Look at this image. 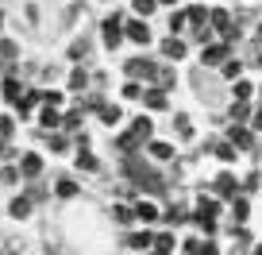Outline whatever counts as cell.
<instances>
[{"instance_id": "40", "label": "cell", "mask_w": 262, "mask_h": 255, "mask_svg": "<svg viewBox=\"0 0 262 255\" xmlns=\"http://www.w3.org/2000/svg\"><path fill=\"white\" fill-rule=\"evenodd\" d=\"M77 124H81V116H62V120H58V128H70V132H77Z\"/></svg>"}, {"instance_id": "23", "label": "cell", "mask_w": 262, "mask_h": 255, "mask_svg": "<svg viewBox=\"0 0 262 255\" xmlns=\"http://www.w3.org/2000/svg\"><path fill=\"white\" fill-rule=\"evenodd\" d=\"M85 85H89V74H85V70H74V74H70V89H74V93H81Z\"/></svg>"}, {"instance_id": "9", "label": "cell", "mask_w": 262, "mask_h": 255, "mask_svg": "<svg viewBox=\"0 0 262 255\" xmlns=\"http://www.w3.org/2000/svg\"><path fill=\"white\" fill-rule=\"evenodd\" d=\"M150 132H155L150 116H135V124H131V135H135L139 143H147V140H150Z\"/></svg>"}, {"instance_id": "29", "label": "cell", "mask_w": 262, "mask_h": 255, "mask_svg": "<svg viewBox=\"0 0 262 255\" xmlns=\"http://www.w3.org/2000/svg\"><path fill=\"white\" fill-rule=\"evenodd\" d=\"M100 120H104V124H116V120H120V108H116V105H100Z\"/></svg>"}, {"instance_id": "15", "label": "cell", "mask_w": 262, "mask_h": 255, "mask_svg": "<svg viewBox=\"0 0 262 255\" xmlns=\"http://www.w3.org/2000/svg\"><path fill=\"white\" fill-rule=\"evenodd\" d=\"M35 105H39V89H31V93H19V101H16L19 116H27V112H31Z\"/></svg>"}, {"instance_id": "37", "label": "cell", "mask_w": 262, "mask_h": 255, "mask_svg": "<svg viewBox=\"0 0 262 255\" xmlns=\"http://www.w3.org/2000/svg\"><path fill=\"white\" fill-rule=\"evenodd\" d=\"M173 128H178V135H193V128H189V116H173Z\"/></svg>"}, {"instance_id": "24", "label": "cell", "mask_w": 262, "mask_h": 255, "mask_svg": "<svg viewBox=\"0 0 262 255\" xmlns=\"http://www.w3.org/2000/svg\"><path fill=\"white\" fill-rule=\"evenodd\" d=\"M112 217H116L120 224H131V221H135V209H131V205H116V209H112Z\"/></svg>"}, {"instance_id": "4", "label": "cell", "mask_w": 262, "mask_h": 255, "mask_svg": "<svg viewBox=\"0 0 262 255\" xmlns=\"http://www.w3.org/2000/svg\"><path fill=\"white\" fill-rule=\"evenodd\" d=\"M123 35H127L131 43H150V27L143 24V19H127V24H123Z\"/></svg>"}, {"instance_id": "42", "label": "cell", "mask_w": 262, "mask_h": 255, "mask_svg": "<svg viewBox=\"0 0 262 255\" xmlns=\"http://www.w3.org/2000/svg\"><path fill=\"white\" fill-rule=\"evenodd\" d=\"M12 155H16V151H12V143H8V140H0V163H8Z\"/></svg>"}, {"instance_id": "14", "label": "cell", "mask_w": 262, "mask_h": 255, "mask_svg": "<svg viewBox=\"0 0 262 255\" xmlns=\"http://www.w3.org/2000/svg\"><path fill=\"white\" fill-rule=\"evenodd\" d=\"M150 247H155L158 255H170V251H173L178 244H173V236H170V232H158V236L150 240Z\"/></svg>"}, {"instance_id": "30", "label": "cell", "mask_w": 262, "mask_h": 255, "mask_svg": "<svg viewBox=\"0 0 262 255\" xmlns=\"http://www.w3.org/2000/svg\"><path fill=\"white\" fill-rule=\"evenodd\" d=\"M239 70H243V62H235V58H224V77H239Z\"/></svg>"}, {"instance_id": "18", "label": "cell", "mask_w": 262, "mask_h": 255, "mask_svg": "<svg viewBox=\"0 0 262 255\" xmlns=\"http://www.w3.org/2000/svg\"><path fill=\"white\" fill-rule=\"evenodd\" d=\"M155 82H158V89H173V85H178V77H173L170 66H166V70L158 66V70H155Z\"/></svg>"}, {"instance_id": "11", "label": "cell", "mask_w": 262, "mask_h": 255, "mask_svg": "<svg viewBox=\"0 0 262 255\" xmlns=\"http://www.w3.org/2000/svg\"><path fill=\"white\" fill-rule=\"evenodd\" d=\"M162 54H166V58H173V62H178V58H185V43H181L178 35H170V39L162 43Z\"/></svg>"}, {"instance_id": "2", "label": "cell", "mask_w": 262, "mask_h": 255, "mask_svg": "<svg viewBox=\"0 0 262 255\" xmlns=\"http://www.w3.org/2000/svg\"><path fill=\"white\" fill-rule=\"evenodd\" d=\"M123 70H127L131 82H155V70H158V66L150 62V58H131Z\"/></svg>"}, {"instance_id": "25", "label": "cell", "mask_w": 262, "mask_h": 255, "mask_svg": "<svg viewBox=\"0 0 262 255\" xmlns=\"http://www.w3.org/2000/svg\"><path fill=\"white\" fill-rule=\"evenodd\" d=\"M251 93H254V85H251V82H235L231 97H235V101H251Z\"/></svg>"}, {"instance_id": "41", "label": "cell", "mask_w": 262, "mask_h": 255, "mask_svg": "<svg viewBox=\"0 0 262 255\" xmlns=\"http://www.w3.org/2000/svg\"><path fill=\"white\" fill-rule=\"evenodd\" d=\"M120 39H123V31H104V47H120Z\"/></svg>"}, {"instance_id": "35", "label": "cell", "mask_w": 262, "mask_h": 255, "mask_svg": "<svg viewBox=\"0 0 262 255\" xmlns=\"http://www.w3.org/2000/svg\"><path fill=\"white\" fill-rule=\"evenodd\" d=\"M239 189H243V193H258V170H254L247 182H239Z\"/></svg>"}, {"instance_id": "31", "label": "cell", "mask_w": 262, "mask_h": 255, "mask_svg": "<svg viewBox=\"0 0 262 255\" xmlns=\"http://www.w3.org/2000/svg\"><path fill=\"white\" fill-rule=\"evenodd\" d=\"M123 97H127V101H139L143 97V85L139 82H127V85H123Z\"/></svg>"}, {"instance_id": "10", "label": "cell", "mask_w": 262, "mask_h": 255, "mask_svg": "<svg viewBox=\"0 0 262 255\" xmlns=\"http://www.w3.org/2000/svg\"><path fill=\"white\" fill-rule=\"evenodd\" d=\"M143 101H147L150 112H162V108H166V89H158V85H155V89H143Z\"/></svg>"}, {"instance_id": "28", "label": "cell", "mask_w": 262, "mask_h": 255, "mask_svg": "<svg viewBox=\"0 0 262 255\" xmlns=\"http://www.w3.org/2000/svg\"><path fill=\"white\" fill-rule=\"evenodd\" d=\"M39 101H42V105H50V108H58V105H62V93H54V89H42V93H39Z\"/></svg>"}, {"instance_id": "48", "label": "cell", "mask_w": 262, "mask_h": 255, "mask_svg": "<svg viewBox=\"0 0 262 255\" xmlns=\"http://www.w3.org/2000/svg\"><path fill=\"white\" fill-rule=\"evenodd\" d=\"M162 4H178V0H162Z\"/></svg>"}, {"instance_id": "36", "label": "cell", "mask_w": 262, "mask_h": 255, "mask_svg": "<svg viewBox=\"0 0 262 255\" xmlns=\"http://www.w3.org/2000/svg\"><path fill=\"white\" fill-rule=\"evenodd\" d=\"M19 50H16V43L12 39H0V58H16Z\"/></svg>"}, {"instance_id": "12", "label": "cell", "mask_w": 262, "mask_h": 255, "mask_svg": "<svg viewBox=\"0 0 262 255\" xmlns=\"http://www.w3.org/2000/svg\"><path fill=\"white\" fill-rule=\"evenodd\" d=\"M19 174H27V178L42 174V155H24V163H19Z\"/></svg>"}, {"instance_id": "20", "label": "cell", "mask_w": 262, "mask_h": 255, "mask_svg": "<svg viewBox=\"0 0 262 255\" xmlns=\"http://www.w3.org/2000/svg\"><path fill=\"white\" fill-rule=\"evenodd\" d=\"M185 24H193V31H196V27H205L208 24V8H189L185 12Z\"/></svg>"}, {"instance_id": "46", "label": "cell", "mask_w": 262, "mask_h": 255, "mask_svg": "<svg viewBox=\"0 0 262 255\" xmlns=\"http://www.w3.org/2000/svg\"><path fill=\"white\" fill-rule=\"evenodd\" d=\"M196 255H220V251H216V244H208V240H201V251H196Z\"/></svg>"}, {"instance_id": "22", "label": "cell", "mask_w": 262, "mask_h": 255, "mask_svg": "<svg viewBox=\"0 0 262 255\" xmlns=\"http://www.w3.org/2000/svg\"><path fill=\"white\" fill-rule=\"evenodd\" d=\"M166 221H170V224H185L189 221V209L185 205H170V209H166Z\"/></svg>"}, {"instance_id": "39", "label": "cell", "mask_w": 262, "mask_h": 255, "mask_svg": "<svg viewBox=\"0 0 262 255\" xmlns=\"http://www.w3.org/2000/svg\"><path fill=\"white\" fill-rule=\"evenodd\" d=\"M120 151H139V140H135V135H120Z\"/></svg>"}, {"instance_id": "32", "label": "cell", "mask_w": 262, "mask_h": 255, "mask_svg": "<svg viewBox=\"0 0 262 255\" xmlns=\"http://www.w3.org/2000/svg\"><path fill=\"white\" fill-rule=\"evenodd\" d=\"M77 166H81V170H97L100 163H97V159L89 155V151H81V155H77Z\"/></svg>"}, {"instance_id": "5", "label": "cell", "mask_w": 262, "mask_h": 255, "mask_svg": "<svg viewBox=\"0 0 262 255\" xmlns=\"http://www.w3.org/2000/svg\"><path fill=\"white\" fill-rule=\"evenodd\" d=\"M131 209H135V221H143V224H155L158 217H162V213H158V205H155V201H135Z\"/></svg>"}, {"instance_id": "13", "label": "cell", "mask_w": 262, "mask_h": 255, "mask_svg": "<svg viewBox=\"0 0 262 255\" xmlns=\"http://www.w3.org/2000/svg\"><path fill=\"white\" fill-rule=\"evenodd\" d=\"M196 213L208 217V221H216V217H220V201H212V198H196Z\"/></svg>"}, {"instance_id": "7", "label": "cell", "mask_w": 262, "mask_h": 255, "mask_svg": "<svg viewBox=\"0 0 262 255\" xmlns=\"http://www.w3.org/2000/svg\"><path fill=\"white\" fill-rule=\"evenodd\" d=\"M147 151H150L155 163H170V159H173V147H170V143H162V140H147Z\"/></svg>"}, {"instance_id": "44", "label": "cell", "mask_w": 262, "mask_h": 255, "mask_svg": "<svg viewBox=\"0 0 262 255\" xmlns=\"http://www.w3.org/2000/svg\"><path fill=\"white\" fill-rule=\"evenodd\" d=\"M181 247H185V255H196V251H201V240L193 236V240H185V244H181Z\"/></svg>"}, {"instance_id": "26", "label": "cell", "mask_w": 262, "mask_h": 255, "mask_svg": "<svg viewBox=\"0 0 262 255\" xmlns=\"http://www.w3.org/2000/svg\"><path fill=\"white\" fill-rule=\"evenodd\" d=\"M74 193H77L74 178H58V198H74Z\"/></svg>"}, {"instance_id": "45", "label": "cell", "mask_w": 262, "mask_h": 255, "mask_svg": "<svg viewBox=\"0 0 262 255\" xmlns=\"http://www.w3.org/2000/svg\"><path fill=\"white\" fill-rule=\"evenodd\" d=\"M85 50H89L85 43H74V47H70V58H85Z\"/></svg>"}, {"instance_id": "27", "label": "cell", "mask_w": 262, "mask_h": 255, "mask_svg": "<svg viewBox=\"0 0 262 255\" xmlns=\"http://www.w3.org/2000/svg\"><path fill=\"white\" fill-rule=\"evenodd\" d=\"M150 232H135V236H131V247H135V251H143V247H150Z\"/></svg>"}, {"instance_id": "6", "label": "cell", "mask_w": 262, "mask_h": 255, "mask_svg": "<svg viewBox=\"0 0 262 255\" xmlns=\"http://www.w3.org/2000/svg\"><path fill=\"white\" fill-rule=\"evenodd\" d=\"M212 186H216V193H220L224 201H231V198H235V193H239V182L231 178V174H220V178H216Z\"/></svg>"}, {"instance_id": "34", "label": "cell", "mask_w": 262, "mask_h": 255, "mask_svg": "<svg viewBox=\"0 0 262 255\" xmlns=\"http://www.w3.org/2000/svg\"><path fill=\"white\" fill-rule=\"evenodd\" d=\"M155 8H158V0H135V12H139V16H150Z\"/></svg>"}, {"instance_id": "19", "label": "cell", "mask_w": 262, "mask_h": 255, "mask_svg": "<svg viewBox=\"0 0 262 255\" xmlns=\"http://www.w3.org/2000/svg\"><path fill=\"white\" fill-rule=\"evenodd\" d=\"M58 120H62V116H58V108L42 105V112H39V124H42V128H47V132H50V128H58Z\"/></svg>"}, {"instance_id": "21", "label": "cell", "mask_w": 262, "mask_h": 255, "mask_svg": "<svg viewBox=\"0 0 262 255\" xmlns=\"http://www.w3.org/2000/svg\"><path fill=\"white\" fill-rule=\"evenodd\" d=\"M12 217H27V213H31V198H27V193H24V198H12Z\"/></svg>"}, {"instance_id": "38", "label": "cell", "mask_w": 262, "mask_h": 255, "mask_svg": "<svg viewBox=\"0 0 262 255\" xmlns=\"http://www.w3.org/2000/svg\"><path fill=\"white\" fill-rule=\"evenodd\" d=\"M216 159H224V163H231V159H235V147H231V143H220V147H216Z\"/></svg>"}, {"instance_id": "16", "label": "cell", "mask_w": 262, "mask_h": 255, "mask_svg": "<svg viewBox=\"0 0 262 255\" xmlns=\"http://www.w3.org/2000/svg\"><path fill=\"white\" fill-rule=\"evenodd\" d=\"M247 217H251V205H247L243 198H231V221H235V224H243Z\"/></svg>"}, {"instance_id": "47", "label": "cell", "mask_w": 262, "mask_h": 255, "mask_svg": "<svg viewBox=\"0 0 262 255\" xmlns=\"http://www.w3.org/2000/svg\"><path fill=\"white\" fill-rule=\"evenodd\" d=\"M50 147H54V151H66V147H70V143H66L62 135H50Z\"/></svg>"}, {"instance_id": "3", "label": "cell", "mask_w": 262, "mask_h": 255, "mask_svg": "<svg viewBox=\"0 0 262 255\" xmlns=\"http://www.w3.org/2000/svg\"><path fill=\"white\" fill-rule=\"evenodd\" d=\"M228 143H231V147L251 151L254 147V135H251V128H243V124H231V128H228Z\"/></svg>"}, {"instance_id": "1", "label": "cell", "mask_w": 262, "mask_h": 255, "mask_svg": "<svg viewBox=\"0 0 262 255\" xmlns=\"http://www.w3.org/2000/svg\"><path fill=\"white\" fill-rule=\"evenodd\" d=\"M127 174H131V178H135V182H143V186H147V189H166V186H162V178H158V170H150V166H143L139 159H127Z\"/></svg>"}, {"instance_id": "43", "label": "cell", "mask_w": 262, "mask_h": 255, "mask_svg": "<svg viewBox=\"0 0 262 255\" xmlns=\"http://www.w3.org/2000/svg\"><path fill=\"white\" fill-rule=\"evenodd\" d=\"M231 116H235V120H243V116H247V101H235V105H231Z\"/></svg>"}, {"instance_id": "8", "label": "cell", "mask_w": 262, "mask_h": 255, "mask_svg": "<svg viewBox=\"0 0 262 255\" xmlns=\"http://www.w3.org/2000/svg\"><path fill=\"white\" fill-rule=\"evenodd\" d=\"M201 58H205L208 66H220L224 58H228V43H220V47H212V43H205V50H201Z\"/></svg>"}, {"instance_id": "33", "label": "cell", "mask_w": 262, "mask_h": 255, "mask_svg": "<svg viewBox=\"0 0 262 255\" xmlns=\"http://www.w3.org/2000/svg\"><path fill=\"white\" fill-rule=\"evenodd\" d=\"M12 132H16L12 116H0V140H12Z\"/></svg>"}, {"instance_id": "17", "label": "cell", "mask_w": 262, "mask_h": 255, "mask_svg": "<svg viewBox=\"0 0 262 255\" xmlns=\"http://www.w3.org/2000/svg\"><path fill=\"white\" fill-rule=\"evenodd\" d=\"M19 93H24V85H19L16 77H4V101H8V105H16Z\"/></svg>"}]
</instances>
